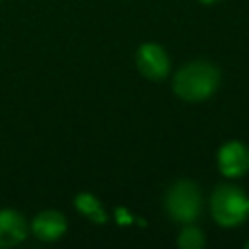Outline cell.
Here are the masks:
<instances>
[{
    "label": "cell",
    "mask_w": 249,
    "mask_h": 249,
    "mask_svg": "<svg viewBox=\"0 0 249 249\" xmlns=\"http://www.w3.org/2000/svg\"><path fill=\"white\" fill-rule=\"evenodd\" d=\"M220 82V74L218 70L202 60L191 62L187 66H183L173 80V89L179 97L187 99V101H200L210 97Z\"/></svg>",
    "instance_id": "6da1fadb"
},
{
    "label": "cell",
    "mask_w": 249,
    "mask_h": 249,
    "mask_svg": "<svg viewBox=\"0 0 249 249\" xmlns=\"http://www.w3.org/2000/svg\"><path fill=\"white\" fill-rule=\"evenodd\" d=\"M210 210L214 220L220 226H237L249 214V198L247 195L233 185H220L210 200Z\"/></svg>",
    "instance_id": "7a4b0ae2"
},
{
    "label": "cell",
    "mask_w": 249,
    "mask_h": 249,
    "mask_svg": "<svg viewBox=\"0 0 249 249\" xmlns=\"http://www.w3.org/2000/svg\"><path fill=\"white\" fill-rule=\"evenodd\" d=\"M167 212L177 222H193L200 212V193L191 181H177L165 196Z\"/></svg>",
    "instance_id": "3957f363"
},
{
    "label": "cell",
    "mask_w": 249,
    "mask_h": 249,
    "mask_svg": "<svg viewBox=\"0 0 249 249\" xmlns=\"http://www.w3.org/2000/svg\"><path fill=\"white\" fill-rule=\"evenodd\" d=\"M136 64H138V70L150 80H161L169 70V58L165 51L156 43H146L138 49Z\"/></svg>",
    "instance_id": "277c9868"
},
{
    "label": "cell",
    "mask_w": 249,
    "mask_h": 249,
    "mask_svg": "<svg viewBox=\"0 0 249 249\" xmlns=\"http://www.w3.org/2000/svg\"><path fill=\"white\" fill-rule=\"evenodd\" d=\"M220 171L228 177H239L249 169V150L241 142H228L218 152Z\"/></svg>",
    "instance_id": "5b68a950"
},
{
    "label": "cell",
    "mask_w": 249,
    "mask_h": 249,
    "mask_svg": "<svg viewBox=\"0 0 249 249\" xmlns=\"http://www.w3.org/2000/svg\"><path fill=\"white\" fill-rule=\"evenodd\" d=\"M27 224L19 212L0 210V247H12L23 241Z\"/></svg>",
    "instance_id": "8992f818"
},
{
    "label": "cell",
    "mask_w": 249,
    "mask_h": 249,
    "mask_svg": "<svg viewBox=\"0 0 249 249\" xmlns=\"http://www.w3.org/2000/svg\"><path fill=\"white\" fill-rule=\"evenodd\" d=\"M64 230H66V222H64L62 214H58L54 210L41 212L33 220V233L45 241H53V239L60 237L64 233Z\"/></svg>",
    "instance_id": "52a82bcc"
},
{
    "label": "cell",
    "mask_w": 249,
    "mask_h": 249,
    "mask_svg": "<svg viewBox=\"0 0 249 249\" xmlns=\"http://www.w3.org/2000/svg\"><path fill=\"white\" fill-rule=\"evenodd\" d=\"M76 208L82 214H86L89 220L97 222V224H103L105 222V212H103L99 200L93 195H89V193H82V195L76 196Z\"/></svg>",
    "instance_id": "ba28073f"
},
{
    "label": "cell",
    "mask_w": 249,
    "mask_h": 249,
    "mask_svg": "<svg viewBox=\"0 0 249 249\" xmlns=\"http://www.w3.org/2000/svg\"><path fill=\"white\" fill-rule=\"evenodd\" d=\"M177 243L183 249H200V247H204V235H202V231L198 228L189 226V228H185L181 231Z\"/></svg>",
    "instance_id": "9c48e42d"
},
{
    "label": "cell",
    "mask_w": 249,
    "mask_h": 249,
    "mask_svg": "<svg viewBox=\"0 0 249 249\" xmlns=\"http://www.w3.org/2000/svg\"><path fill=\"white\" fill-rule=\"evenodd\" d=\"M202 2H214V0H202Z\"/></svg>",
    "instance_id": "30bf717a"
},
{
    "label": "cell",
    "mask_w": 249,
    "mask_h": 249,
    "mask_svg": "<svg viewBox=\"0 0 249 249\" xmlns=\"http://www.w3.org/2000/svg\"><path fill=\"white\" fill-rule=\"evenodd\" d=\"M245 247H247V249H249V241H247V243H245Z\"/></svg>",
    "instance_id": "8fae6325"
}]
</instances>
